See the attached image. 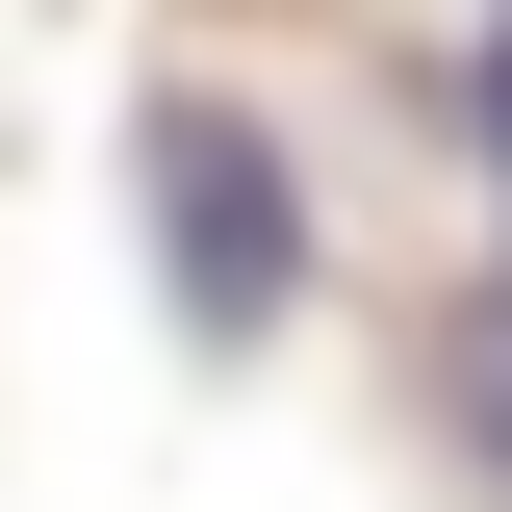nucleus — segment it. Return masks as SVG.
Here are the masks:
<instances>
[{"mask_svg": "<svg viewBox=\"0 0 512 512\" xmlns=\"http://www.w3.org/2000/svg\"><path fill=\"white\" fill-rule=\"evenodd\" d=\"M461 436L512 461V282H487V308H461Z\"/></svg>", "mask_w": 512, "mask_h": 512, "instance_id": "2", "label": "nucleus"}, {"mask_svg": "<svg viewBox=\"0 0 512 512\" xmlns=\"http://www.w3.org/2000/svg\"><path fill=\"white\" fill-rule=\"evenodd\" d=\"M154 256H180V308L205 333H256V308H282V154H256V128H154Z\"/></svg>", "mask_w": 512, "mask_h": 512, "instance_id": "1", "label": "nucleus"}]
</instances>
